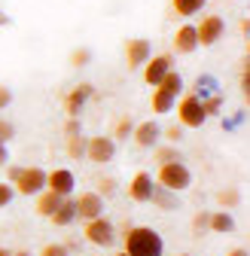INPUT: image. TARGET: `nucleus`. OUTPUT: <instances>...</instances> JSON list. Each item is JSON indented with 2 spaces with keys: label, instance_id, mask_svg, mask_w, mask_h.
<instances>
[{
  "label": "nucleus",
  "instance_id": "nucleus-8",
  "mask_svg": "<svg viewBox=\"0 0 250 256\" xmlns=\"http://www.w3.org/2000/svg\"><path fill=\"white\" fill-rule=\"evenodd\" d=\"M132 140H134V146H140V150L159 146V140H162V128H159V122H156V119L138 122V125L132 128Z\"/></svg>",
  "mask_w": 250,
  "mask_h": 256
},
{
  "label": "nucleus",
  "instance_id": "nucleus-9",
  "mask_svg": "<svg viewBox=\"0 0 250 256\" xmlns=\"http://www.w3.org/2000/svg\"><path fill=\"white\" fill-rule=\"evenodd\" d=\"M74 204H76V220H95V216H101L104 214V198L98 196L95 189H88V192H80V196L74 198Z\"/></svg>",
  "mask_w": 250,
  "mask_h": 256
},
{
  "label": "nucleus",
  "instance_id": "nucleus-21",
  "mask_svg": "<svg viewBox=\"0 0 250 256\" xmlns=\"http://www.w3.org/2000/svg\"><path fill=\"white\" fill-rule=\"evenodd\" d=\"M216 204H220L223 210H232V208H238V204H241V192H238L235 186H226V189H220V192H216Z\"/></svg>",
  "mask_w": 250,
  "mask_h": 256
},
{
  "label": "nucleus",
  "instance_id": "nucleus-29",
  "mask_svg": "<svg viewBox=\"0 0 250 256\" xmlns=\"http://www.w3.org/2000/svg\"><path fill=\"white\" fill-rule=\"evenodd\" d=\"M88 61H92V49L80 46V49H74V52H70V64H74V68H86Z\"/></svg>",
  "mask_w": 250,
  "mask_h": 256
},
{
  "label": "nucleus",
  "instance_id": "nucleus-38",
  "mask_svg": "<svg viewBox=\"0 0 250 256\" xmlns=\"http://www.w3.org/2000/svg\"><path fill=\"white\" fill-rule=\"evenodd\" d=\"M226 256H250V253H247V247H232Z\"/></svg>",
  "mask_w": 250,
  "mask_h": 256
},
{
  "label": "nucleus",
  "instance_id": "nucleus-6",
  "mask_svg": "<svg viewBox=\"0 0 250 256\" xmlns=\"http://www.w3.org/2000/svg\"><path fill=\"white\" fill-rule=\"evenodd\" d=\"M12 189H16V196H37L40 189H46V171L37 165L22 168L18 177L12 180Z\"/></svg>",
  "mask_w": 250,
  "mask_h": 256
},
{
  "label": "nucleus",
  "instance_id": "nucleus-41",
  "mask_svg": "<svg viewBox=\"0 0 250 256\" xmlns=\"http://www.w3.org/2000/svg\"><path fill=\"white\" fill-rule=\"evenodd\" d=\"M0 256H12V253H10V250H4V247H0Z\"/></svg>",
  "mask_w": 250,
  "mask_h": 256
},
{
  "label": "nucleus",
  "instance_id": "nucleus-16",
  "mask_svg": "<svg viewBox=\"0 0 250 256\" xmlns=\"http://www.w3.org/2000/svg\"><path fill=\"white\" fill-rule=\"evenodd\" d=\"M171 46H174L177 55H192V52L198 49L196 24H180V28H177V34H174V40H171Z\"/></svg>",
  "mask_w": 250,
  "mask_h": 256
},
{
  "label": "nucleus",
  "instance_id": "nucleus-22",
  "mask_svg": "<svg viewBox=\"0 0 250 256\" xmlns=\"http://www.w3.org/2000/svg\"><path fill=\"white\" fill-rule=\"evenodd\" d=\"M132 128H134V119L128 116V113H122L119 119H116V125H113V140H125V138H132Z\"/></svg>",
  "mask_w": 250,
  "mask_h": 256
},
{
  "label": "nucleus",
  "instance_id": "nucleus-39",
  "mask_svg": "<svg viewBox=\"0 0 250 256\" xmlns=\"http://www.w3.org/2000/svg\"><path fill=\"white\" fill-rule=\"evenodd\" d=\"M0 165H6V144H0Z\"/></svg>",
  "mask_w": 250,
  "mask_h": 256
},
{
  "label": "nucleus",
  "instance_id": "nucleus-25",
  "mask_svg": "<svg viewBox=\"0 0 250 256\" xmlns=\"http://www.w3.org/2000/svg\"><path fill=\"white\" fill-rule=\"evenodd\" d=\"M150 202H152L156 208H162V210H168V208L177 204V202H174V192H168V189H162V186H156V189H152Z\"/></svg>",
  "mask_w": 250,
  "mask_h": 256
},
{
  "label": "nucleus",
  "instance_id": "nucleus-7",
  "mask_svg": "<svg viewBox=\"0 0 250 256\" xmlns=\"http://www.w3.org/2000/svg\"><path fill=\"white\" fill-rule=\"evenodd\" d=\"M86 162L92 165H110L116 158V140L113 138H86Z\"/></svg>",
  "mask_w": 250,
  "mask_h": 256
},
{
  "label": "nucleus",
  "instance_id": "nucleus-40",
  "mask_svg": "<svg viewBox=\"0 0 250 256\" xmlns=\"http://www.w3.org/2000/svg\"><path fill=\"white\" fill-rule=\"evenodd\" d=\"M4 24H10V18H6L4 12H0V28H4Z\"/></svg>",
  "mask_w": 250,
  "mask_h": 256
},
{
  "label": "nucleus",
  "instance_id": "nucleus-20",
  "mask_svg": "<svg viewBox=\"0 0 250 256\" xmlns=\"http://www.w3.org/2000/svg\"><path fill=\"white\" fill-rule=\"evenodd\" d=\"M204 4H208V0H171V4H168V12H171L174 18H190V16H196V12H202Z\"/></svg>",
  "mask_w": 250,
  "mask_h": 256
},
{
  "label": "nucleus",
  "instance_id": "nucleus-36",
  "mask_svg": "<svg viewBox=\"0 0 250 256\" xmlns=\"http://www.w3.org/2000/svg\"><path fill=\"white\" fill-rule=\"evenodd\" d=\"M238 30H241V37L247 40V30H250V18H247V16H244V18L238 22Z\"/></svg>",
  "mask_w": 250,
  "mask_h": 256
},
{
  "label": "nucleus",
  "instance_id": "nucleus-14",
  "mask_svg": "<svg viewBox=\"0 0 250 256\" xmlns=\"http://www.w3.org/2000/svg\"><path fill=\"white\" fill-rule=\"evenodd\" d=\"M152 189H156V180H152V174H146V171H138V174L132 177V183H128V198H132V202H138V204H150Z\"/></svg>",
  "mask_w": 250,
  "mask_h": 256
},
{
  "label": "nucleus",
  "instance_id": "nucleus-26",
  "mask_svg": "<svg viewBox=\"0 0 250 256\" xmlns=\"http://www.w3.org/2000/svg\"><path fill=\"white\" fill-rule=\"evenodd\" d=\"M220 107H223V94H208V98H202V110L204 116H220Z\"/></svg>",
  "mask_w": 250,
  "mask_h": 256
},
{
  "label": "nucleus",
  "instance_id": "nucleus-44",
  "mask_svg": "<svg viewBox=\"0 0 250 256\" xmlns=\"http://www.w3.org/2000/svg\"><path fill=\"white\" fill-rule=\"evenodd\" d=\"M177 256H190V253H177Z\"/></svg>",
  "mask_w": 250,
  "mask_h": 256
},
{
  "label": "nucleus",
  "instance_id": "nucleus-43",
  "mask_svg": "<svg viewBox=\"0 0 250 256\" xmlns=\"http://www.w3.org/2000/svg\"><path fill=\"white\" fill-rule=\"evenodd\" d=\"M12 256H28V253H24V250H22V253H12Z\"/></svg>",
  "mask_w": 250,
  "mask_h": 256
},
{
  "label": "nucleus",
  "instance_id": "nucleus-32",
  "mask_svg": "<svg viewBox=\"0 0 250 256\" xmlns=\"http://www.w3.org/2000/svg\"><path fill=\"white\" fill-rule=\"evenodd\" d=\"M16 138V125L10 119H0V144H10Z\"/></svg>",
  "mask_w": 250,
  "mask_h": 256
},
{
  "label": "nucleus",
  "instance_id": "nucleus-4",
  "mask_svg": "<svg viewBox=\"0 0 250 256\" xmlns=\"http://www.w3.org/2000/svg\"><path fill=\"white\" fill-rule=\"evenodd\" d=\"M82 238H86V244H92V247L107 250V247L116 244V226L101 214V216H95V220H86V222H82Z\"/></svg>",
  "mask_w": 250,
  "mask_h": 256
},
{
  "label": "nucleus",
  "instance_id": "nucleus-19",
  "mask_svg": "<svg viewBox=\"0 0 250 256\" xmlns=\"http://www.w3.org/2000/svg\"><path fill=\"white\" fill-rule=\"evenodd\" d=\"M208 232H220V235H229V232H235V220H232V214L229 210H210V216H208Z\"/></svg>",
  "mask_w": 250,
  "mask_h": 256
},
{
  "label": "nucleus",
  "instance_id": "nucleus-11",
  "mask_svg": "<svg viewBox=\"0 0 250 256\" xmlns=\"http://www.w3.org/2000/svg\"><path fill=\"white\" fill-rule=\"evenodd\" d=\"M122 52H125V68H128V70H138L140 64L152 55L150 40H144V37H132V40H125Z\"/></svg>",
  "mask_w": 250,
  "mask_h": 256
},
{
  "label": "nucleus",
  "instance_id": "nucleus-23",
  "mask_svg": "<svg viewBox=\"0 0 250 256\" xmlns=\"http://www.w3.org/2000/svg\"><path fill=\"white\" fill-rule=\"evenodd\" d=\"M64 150H68V156L74 158V162H80V158L86 156V138H82L80 132H76V134H68V146H64Z\"/></svg>",
  "mask_w": 250,
  "mask_h": 256
},
{
  "label": "nucleus",
  "instance_id": "nucleus-28",
  "mask_svg": "<svg viewBox=\"0 0 250 256\" xmlns=\"http://www.w3.org/2000/svg\"><path fill=\"white\" fill-rule=\"evenodd\" d=\"M208 216H210V210H196V216H192V235L196 238L208 235Z\"/></svg>",
  "mask_w": 250,
  "mask_h": 256
},
{
  "label": "nucleus",
  "instance_id": "nucleus-24",
  "mask_svg": "<svg viewBox=\"0 0 250 256\" xmlns=\"http://www.w3.org/2000/svg\"><path fill=\"white\" fill-rule=\"evenodd\" d=\"M174 158H180V152H177V144H168V146H152V162H156V165L174 162Z\"/></svg>",
  "mask_w": 250,
  "mask_h": 256
},
{
  "label": "nucleus",
  "instance_id": "nucleus-12",
  "mask_svg": "<svg viewBox=\"0 0 250 256\" xmlns=\"http://www.w3.org/2000/svg\"><path fill=\"white\" fill-rule=\"evenodd\" d=\"M171 64H174V61H171L168 52H162V55H150V58L140 64V68H144V82H146V86H156L168 70H174Z\"/></svg>",
  "mask_w": 250,
  "mask_h": 256
},
{
  "label": "nucleus",
  "instance_id": "nucleus-13",
  "mask_svg": "<svg viewBox=\"0 0 250 256\" xmlns=\"http://www.w3.org/2000/svg\"><path fill=\"white\" fill-rule=\"evenodd\" d=\"M92 94H95V86H92V82H80V86H74V88L64 94V113H68V116H80L82 107L92 101Z\"/></svg>",
  "mask_w": 250,
  "mask_h": 256
},
{
  "label": "nucleus",
  "instance_id": "nucleus-31",
  "mask_svg": "<svg viewBox=\"0 0 250 256\" xmlns=\"http://www.w3.org/2000/svg\"><path fill=\"white\" fill-rule=\"evenodd\" d=\"M12 198H16V189H12V183L0 180V208H6V204H10Z\"/></svg>",
  "mask_w": 250,
  "mask_h": 256
},
{
  "label": "nucleus",
  "instance_id": "nucleus-42",
  "mask_svg": "<svg viewBox=\"0 0 250 256\" xmlns=\"http://www.w3.org/2000/svg\"><path fill=\"white\" fill-rule=\"evenodd\" d=\"M116 256H128V253H125V250H119V253H116Z\"/></svg>",
  "mask_w": 250,
  "mask_h": 256
},
{
  "label": "nucleus",
  "instance_id": "nucleus-18",
  "mask_svg": "<svg viewBox=\"0 0 250 256\" xmlns=\"http://www.w3.org/2000/svg\"><path fill=\"white\" fill-rule=\"evenodd\" d=\"M52 226H58V229H64V226H70V222L76 220V204H74V196H68V198H61V204L52 210Z\"/></svg>",
  "mask_w": 250,
  "mask_h": 256
},
{
  "label": "nucleus",
  "instance_id": "nucleus-34",
  "mask_svg": "<svg viewBox=\"0 0 250 256\" xmlns=\"http://www.w3.org/2000/svg\"><path fill=\"white\" fill-rule=\"evenodd\" d=\"M12 104V88L10 86H0V110H6Z\"/></svg>",
  "mask_w": 250,
  "mask_h": 256
},
{
  "label": "nucleus",
  "instance_id": "nucleus-10",
  "mask_svg": "<svg viewBox=\"0 0 250 256\" xmlns=\"http://www.w3.org/2000/svg\"><path fill=\"white\" fill-rule=\"evenodd\" d=\"M226 34V24L220 16H204L198 24H196V37H198V46H214Z\"/></svg>",
  "mask_w": 250,
  "mask_h": 256
},
{
  "label": "nucleus",
  "instance_id": "nucleus-2",
  "mask_svg": "<svg viewBox=\"0 0 250 256\" xmlns=\"http://www.w3.org/2000/svg\"><path fill=\"white\" fill-rule=\"evenodd\" d=\"M180 92H183V76L177 70H168L159 82L152 86V98H150L152 113H171V107L180 98Z\"/></svg>",
  "mask_w": 250,
  "mask_h": 256
},
{
  "label": "nucleus",
  "instance_id": "nucleus-30",
  "mask_svg": "<svg viewBox=\"0 0 250 256\" xmlns=\"http://www.w3.org/2000/svg\"><path fill=\"white\" fill-rule=\"evenodd\" d=\"M40 256H70V250L64 244H43L40 247Z\"/></svg>",
  "mask_w": 250,
  "mask_h": 256
},
{
  "label": "nucleus",
  "instance_id": "nucleus-27",
  "mask_svg": "<svg viewBox=\"0 0 250 256\" xmlns=\"http://www.w3.org/2000/svg\"><path fill=\"white\" fill-rule=\"evenodd\" d=\"M95 192H98L101 198H113L116 196V180L113 177H98L95 180Z\"/></svg>",
  "mask_w": 250,
  "mask_h": 256
},
{
  "label": "nucleus",
  "instance_id": "nucleus-33",
  "mask_svg": "<svg viewBox=\"0 0 250 256\" xmlns=\"http://www.w3.org/2000/svg\"><path fill=\"white\" fill-rule=\"evenodd\" d=\"M162 138H165L168 144H180V138H183V128H180V125H171V128H165V132H162Z\"/></svg>",
  "mask_w": 250,
  "mask_h": 256
},
{
  "label": "nucleus",
  "instance_id": "nucleus-3",
  "mask_svg": "<svg viewBox=\"0 0 250 256\" xmlns=\"http://www.w3.org/2000/svg\"><path fill=\"white\" fill-rule=\"evenodd\" d=\"M152 180L159 183L162 189H168V192H183V189L192 186V171L183 165V158H174V162L159 165V171H156Z\"/></svg>",
  "mask_w": 250,
  "mask_h": 256
},
{
  "label": "nucleus",
  "instance_id": "nucleus-37",
  "mask_svg": "<svg viewBox=\"0 0 250 256\" xmlns=\"http://www.w3.org/2000/svg\"><path fill=\"white\" fill-rule=\"evenodd\" d=\"M18 171H22L18 165H10V171H6V183H12V180L18 177Z\"/></svg>",
  "mask_w": 250,
  "mask_h": 256
},
{
  "label": "nucleus",
  "instance_id": "nucleus-35",
  "mask_svg": "<svg viewBox=\"0 0 250 256\" xmlns=\"http://www.w3.org/2000/svg\"><path fill=\"white\" fill-rule=\"evenodd\" d=\"M76 132H80L76 116H68V122H64V134H76Z\"/></svg>",
  "mask_w": 250,
  "mask_h": 256
},
{
  "label": "nucleus",
  "instance_id": "nucleus-15",
  "mask_svg": "<svg viewBox=\"0 0 250 256\" xmlns=\"http://www.w3.org/2000/svg\"><path fill=\"white\" fill-rule=\"evenodd\" d=\"M74 186H76V180H74V171H68V168H55L46 174V189L58 192V196H74Z\"/></svg>",
  "mask_w": 250,
  "mask_h": 256
},
{
  "label": "nucleus",
  "instance_id": "nucleus-5",
  "mask_svg": "<svg viewBox=\"0 0 250 256\" xmlns=\"http://www.w3.org/2000/svg\"><path fill=\"white\" fill-rule=\"evenodd\" d=\"M174 107H177V125H180V128H202V125L208 122V116H204V110H202V98H198L196 92L183 94Z\"/></svg>",
  "mask_w": 250,
  "mask_h": 256
},
{
  "label": "nucleus",
  "instance_id": "nucleus-17",
  "mask_svg": "<svg viewBox=\"0 0 250 256\" xmlns=\"http://www.w3.org/2000/svg\"><path fill=\"white\" fill-rule=\"evenodd\" d=\"M34 198H37V202H34V210H37V216L49 220V216H52V210L61 204V198H68V196H58V192H52V189H40Z\"/></svg>",
  "mask_w": 250,
  "mask_h": 256
},
{
  "label": "nucleus",
  "instance_id": "nucleus-1",
  "mask_svg": "<svg viewBox=\"0 0 250 256\" xmlns=\"http://www.w3.org/2000/svg\"><path fill=\"white\" fill-rule=\"evenodd\" d=\"M122 250L128 256H162L165 253V241L152 226H125Z\"/></svg>",
  "mask_w": 250,
  "mask_h": 256
}]
</instances>
